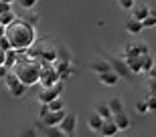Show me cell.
I'll list each match as a JSON object with an SVG mask.
<instances>
[{
	"label": "cell",
	"mask_w": 156,
	"mask_h": 137,
	"mask_svg": "<svg viewBox=\"0 0 156 137\" xmlns=\"http://www.w3.org/2000/svg\"><path fill=\"white\" fill-rule=\"evenodd\" d=\"M6 36H8V40H10L12 48L24 51V48L33 46L35 40H37L35 24L29 22V20H23V18H16L14 22H10L8 26H6Z\"/></svg>",
	"instance_id": "cell-1"
},
{
	"label": "cell",
	"mask_w": 156,
	"mask_h": 137,
	"mask_svg": "<svg viewBox=\"0 0 156 137\" xmlns=\"http://www.w3.org/2000/svg\"><path fill=\"white\" fill-rule=\"evenodd\" d=\"M41 68H43V63H41L39 58H30L24 55V58L20 57L18 58V63L12 67V71L16 73V77L23 81L24 85H35L39 83V77H41Z\"/></svg>",
	"instance_id": "cell-2"
},
{
	"label": "cell",
	"mask_w": 156,
	"mask_h": 137,
	"mask_svg": "<svg viewBox=\"0 0 156 137\" xmlns=\"http://www.w3.org/2000/svg\"><path fill=\"white\" fill-rule=\"evenodd\" d=\"M61 81V75H59L57 67L51 63H43V68H41V77H39V83L41 87H51L55 83Z\"/></svg>",
	"instance_id": "cell-3"
},
{
	"label": "cell",
	"mask_w": 156,
	"mask_h": 137,
	"mask_svg": "<svg viewBox=\"0 0 156 137\" xmlns=\"http://www.w3.org/2000/svg\"><path fill=\"white\" fill-rule=\"evenodd\" d=\"M4 83H6V89H8V93H10L12 97H23L24 93L29 91V85H24L23 81L16 77V73H14V71H10V73L6 75Z\"/></svg>",
	"instance_id": "cell-4"
},
{
	"label": "cell",
	"mask_w": 156,
	"mask_h": 137,
	"mask_svg": "<svg viewBox=\"0 0 156 137\" xmlns=\"http://www.w3.org/2000/svg\"><path fill=\"white\" fill-rule=\"evenodd\" d=\"M63 93V81H59L51 87H41V93H39V103H51L53 99L61 97Z\"/></svg>",
	"instance_id": "cell-5"
},
{
	"label": "cell",
	"mask_w": 156,
	"mask_h": 137,
	"mask_svg": "<svg viewBox=\"0 0 156 137\" xmlns=\"http://www.w3.org/2000/svg\"><path fill=\"white\" fill-rule=\"evenodd\" d=\"M59 129L63 135H75V129H77V115L75 113H67L63 117V121L59 123Z\"/></svg>",
	"instance_id": "cell-6"
},
{
	"label": "cell",
	"mask_w": 156,
	"mask_h": 137,
	"mask_svg": "<svg viewBox=\"0 0 156 137\" xmlns=\"http://www.w3.org/2000/svg\"><path fill=\"white\" fill-rule=\"evenodd\" d=\"M65 115H67L65 109H61V111H49L45 117H41V123H43L45 127H59V123L63 121Z\"/></svg>",
	"instance_id": "cell-7"
},
{
	"label": "cell",
	"mask_w": 156,
	"mask_h": 137,
	"mask_svg": "<svg viewBox=\"0 0 156 137\" xmlns=\"http://www.w3.org/2000/svg\"><path fill=\"white\" fill-rule=\"evenodd\" d=\"M142 55H148V45L144 42H132L122 52V57H142Z\"/></svg>",
	"instance_id": "cell-8"
},
{
	"label": "cell",
	"mask_w": 156,
	"mask_h": 137,
	"mask_svg": "<svg viewBox=\"0 0 156 137\" xmlns=\"http://www.w3.org/2000/svg\"><path fill=\"white\" fill-rule=\"evenodd\" d=\"M39 61H41V63H51V65H55L59 61V51L55 48V46H43V48H41Z\"/></svg>",
	"instance_id": "cell-9"
},
{
	"label": "cell",
	"mask_w": 156,
	"mask_h": 137,
	"mask_svg": "<svg viewBox=\"0 0 156 137\" xmlns=\"http://www.w3.org/2000/svg\"><path fill=\"white\" fill-rule=\"evenodd\" d=\"M120 133V127L116 125V121H114V117H110V119H104V125H101V129H99V135L104 137H114Z\"/></svg>",
	"instance_id": "cell-10"
},
{
	"label": "cell",
	"mask_w": 156,
	"mask_h": 137,
	"mask_svg": "<svg viewBox=\"0 0 156 137\" xmlns=\"http://www.w3.org/2000/svg\"><path fill=\"white\" fill-rule=\"evenodd\" d=\"M99 83L105 87H116L118 85V81H120V75L114 71V68H110V71H105V73H99Z\"/></svg>",
	"instance_id": "cell-11"
},
{
	"label": "cell",
	"mask_w": 156,
	"mask_h": 137,
	"mask_svg": "<svg viewBox=\"0 0 156 137\" xmlns=\"http://www.w3.org/2000/svg\"><path fill=\"white\" fill-rule=\"evenodd\" d=\"M124 63H126V67L130 68L132 75L144 73V71H142V57H124Z\"/></svg>",
	"instance_id": "cell-12"
},
{
	"label": "cell",
	"mask_w": 156,
	"mask_h": 137,
	"mask_svg": "<svg viewBox=\"0 0 156 137\" xmlns=\"http://www.w3.org/2000/svg\"><path fill=\"white\" fill-rule=\"evenodd\" d=\"M124 28H126L128 34H140L142 30H144V24H142V20L130 16V18L126 20V24H124Z\"/></svg>",
	"instance_id": "cell-13"
},
{
	"label": "cell",
	"mask_w": 156,
	"mask_h": 137,
	"mask_svg": "<svg viewBox=\"0 0 156 137\" xmlns=\"http://www.w3.org/2000/svg\"><path fill=\"white\" fill-rule=\"evenodd\" d=\"M55 67H57V71H59V75H61V81H63V83L73 75V67H71V63L67 61V58H65V61H57Z\"/></svg>",
	"instance_id": "cell-14"
},
{
	"label": "cell",
	"mask_w": 156,
	"mask_h": 137,
	"mask_svg": "<svg viewBox=\"0 0 156 137\" xmlns=\"http://www.w3.org/2000/svg\"><path fill=\"white\" fill-rule=\"evenodd\" d=\"M101 125H104V117H101L98 111H93V113L87 117V127H89L91 131H98V133H99Z\"/></svg>",
	"instance_id": "cell-15"
},
{
	"label": "cell",
	"mask_w": 156,
	"mask_h": 137,
	"mask_svg": "<svg viewBox=\"0 0 156 137\" xmlns=\"http://www.w3.org/2000/svg\"><path fill=\"white\" fill-rule=\"evenodd\" d=\"M132 16L134 18H138V20H144L146 16H148V14H150V8H148V6L146 4H142V2H136V4L132 6Z\"/></svg>",
	"instance_id": "cell-16"
},
{
	"label": "cell",
	"mask_w": 156,
	"mask_h": 137,
	"mask_svg": "<svg viewBox=\"0 0 156 137\" xmlns=\"http://www.w3.org/2000/svg\"><path fill=\"white\" fill-rule=\"evenodd\" d=\"M114 121H116V125L120 127V131H126L128 127H130V117H128L124 111H118V113H114Z\"/></svg>",
	"instance_id": "cell-17"
},
{
	"label": "cell",
	"mask_w": 156,
	"mask_h": 137,
	"mask_svg": "<svg viewBox=\"0 0 156 137\" xmlns=\"http://www.w3.org/2000/svg\"><path fill=\"white\" fill-rule=\"evenodd\" d=\"M18 58H20L18 51H16V48H10V51H6V61H4V65L12 71V67L18 63Z\"/></svg>",
	"instance_id": "cell-18"
},
{
	"label": "cell",
	"mask_w": 156,
	"mask_h": 137,
	"mask_svg": "<svg viewBox=\"0 0 156 137\" xmlns=\"http://www.w3.org/2000/svg\"><path fill=\"white\" fill-rule=\"evenodd\" d=\"M95 111H98L104 119H110V117H114V111L110 109V103H98L95 105Z\"/></svg>",
	"instance_id": "cell-19"
},
{
	"label": "cell",
	"mask_w": 156,
	"mask_h": 137,
	"mask_svg": "<svg viewBox=\"0 0 156 137\" xmlns=\"http://www.w3.org/2000/svg\"><path fill=\"white\" fill-rule=\"evenodd\" d=\"M89 68H91V71H95V73H105V71H110V68H112V63H110V61H95V63H91V67H89Z\"/></svg>",
	"instance_id": "cell-20"
},
{
	"label": "cell",
	"mask_w": 156,
	"mask_h": 137,
	"mask_svg": "<svg viewBox=\"0 0 156 137\" xmlns=\"http://www.w3.org/2000/svg\"><path fill=\"white\" fill-rule=\"evenodd\" d=\"M112 68H114V71H116L118 75H124V77H128V75H130V68L126 67V63H124V61H112Z\"/></svg>",
	"instance_id": "cell-21"
},
{
	"label": "cell",
	"mask_w": 156,
	"mask_h": 137,
	"mask_svg": "<svg viewBox=\"0 0 156 137\" xmlns=\"http://www.w3.org/2000/svg\"><path fill=\"white\" fill-rule=\"evenodd\" d=\"M16 14H14V12L12 10H8V12H2V14H0V24H4V26H8V24L10 22H14V20H16Z\"/></svg>",
	"instance_id": "cell-22"
},
{
	"label": "cell",
	"mask_w": 156,
	"mask_h": 137,
	"mask_svg": "<svg viewBox=\"0 0 156 137\" xmlns=\"http://www.w3.org/2000/svg\"><path fill=\"white\" fill-rule=\"evenodd\" d=\"M152 67H154V58L150 57V52H148V55H142V71L148 73Z\"/></svg>",
	"instance_id": "cell-23"
},
{
	"label": "cell",
	"mask_w": 156,
	"mask_h": 137,
	"mask_svg": "<svg viewBox=\"0 0 156 137\" xmlns=\"http://www.w3.org/2000/svg\"><path fill=\"white\" fill-rule=\"evenodd\" d=\"M49 109H51V111H61V109H65V105H63V99H61V97L53 99V101L49 103Z\"/></svg>",
	"instance_id": "cell-24"
},
{
	"label": "cell",
	"mask_w": 156,
	"mask_h": 137,
	"mask_svg": "<svg viewBox=\"0 0 156 137\" xmlns=\"http://www.w3.org/2000/svg\"><path fill=\"white\" fill-rule=\"evenodd\" d=\"M110 109L114 111V113L124 111V103H122V99H110Z\"/></svg>",
	"instance_id": "cell-25"
},
{
	"label": "cell",
	"mask_w": 156,
	"mask_h": 137,
	"mask_svg": "<svg viewBox=\"0 0 156 137\" xmlns=\"http://www.w3.org/2000/svg\"><path fill=\"white\" fill-rule=\"evenodd\" d=\"M136 111H138L140 115H148V113H150V109H148V103H146V99H144V101H138V103H136Z\"/></svg>",
	"instance_id": "cell-26"
},
{
	"label": "cell",
	"mask_w": 156,
	"mask_h": 137,
	"mask_svg": "<svg viewBox=\"0 0 156 137\" xmlns=\"http://www.w3.org/2000/svg\"><path fill=\"white\" fill-rule=\"evenodd\" d=\"M146 103H148V109H150V113L152 111H156V93H148V97H146Z\"/></svg>",
	"instance_id": "cell-27"
},
{
	"label": "cell",
	"mask_w": 156,
	"mask_h": 137,
	"mask_svg": "<svg viewBox=\"0 0 156 137\" xmlns=\"http://www.w3.org/2000/svg\"><path fill=\"white\" fill-rule=\"evenodd\" d=\"M16 2L23 6L24 10H33V8L37 6V2H39V0H16Z\"/></svg>",
	"instance_id": "cell-28"
},
{
	"label": "cell",
	"mask_w": 156,
	"mask_h": 137,
	"mask_svg": "<svg viewBox=\"0 0 156 137\" xmlns=\"http://www.w3.org/2000/svg\"><path fill=\"white\" fill-rule=\"evenodd\" d=\"M142 24H144V28H154L156 26V16L154 14H148V16L142 20Z\"/></svg>",
	"instance_id": "cell-29"
},
{
	"label": "cell",
	"mask_w": 156,
	"mask_h": 137,
	"mask_svg": "<svg viewBox=\"0 0 156 137\" xmlns=\"http://www.w3.org/2000/svg\"><path fill=\"white\" fill-rule=\"evenodd\" d=\"M118 6L120 8H124V10H132V6L136 4V0H116Z\"/></svg>",
	"instance_id": "cell-30"
},
{
	"label": "cell",
	"mask_w": 156,
	"mask_h": 137,
	"mask_svg": "<svg viewBox=\"0 0 156 137\" xmlns=\"http://www.w3.org/2000/svg\"><path fill=\"white\" fill-rule=\"evenodd\" d=\"M0 48H2V51H10L12 48V45H10V40H8V36H0Z\"/></svg>",
	"instance_id": "cell-31"
},
{
	"label": "cell",
	"mask_w": 156,
	"mask_h": 137,
	"mask_svg": "<svg viewBox=\"0 0 156 137\" xmlns=\"http://www.w3.org/2000/svg\"><path fill=\"white\" fill-rule=\"evenodd\" d=\"M51 109H49V103H39V117H45Z\"/></svg>",
	"instance_id": "cell-32"
},
{
	"label": "cell",
	"mask_w": 156,
	"mask_h": 137,
	"mask_svg": "<svg viewBox=\"0 0 156 137\" xmlns=\"http://www.w3.org/2000/svg\"><path fill=\"white\" fill-rule=\"evenodd\" d=\"M8 73H10V68L6 67V65H0V81H4Z\"/></svg>",
	"instance_id": "cell-33"
},
{
	"label": "cell",
	"mask_w": 156,
	"mask_h": 137,
	"mask_svg": "<svg viewBox=\"0 0 156 137\" xmlns=\"http://www.w3.org/2000/svg\"><path fill=\"white\" fill-rule=\"evenodd\" d=\"M148 91L156 93V77H150V81H148Z\"/></svg>",
	"instance_id": "cell-34"
},
{
	"label": "cell",
	"mask_w": 156,
	"mask_h": 137,
	"mask_svg": "<svg viewBox=\"0 0 156 137\" xmlns=\"http://www.w3.org/2000/svg\"><path fill=\"white\" fill-rule=\"evenodd\" d=\"M4 61H6V51L0 48V65H4Z\"/></svg>",
	"instance_id": "cell-35"
},
{
	"label": "cell",
	"mask_w": 156,
	"mask_h": 137,
	"mask_svg": "<svg viewBox=\"0 0 156 137\" xmlns=\"http://www.w3.org/2000/svg\"><path fill=\"white\" fill-rule=\"evenodd\" d=\"M37 20H39V14H33V16H30V18H29V22H33V24H35V22H37Z\"/></svg>",
	"instance_id": "cell-36"
},
{
	"label": "cell",
	"mask_w": 156,
	"mask_h": 137,
	"mask_svg": "<svg viewBox=\"0 0 156 137\" xmlns=\"http://www.w3.org/2000/svg\"><path fill=\"white\" fill-rule=\"evenodd\" d=\"M148 75H150V77H156V65L150 68V71H148Z\"/></svg>",
	"instance_id": "cell-37"
},
{
	"label": "cell",
	"mask_w": 156,
	"mask_h": 137,
	"mask_svg": "<svg viewBox=\"0 0 156 137\" xmlns=\"http://www.w3.org/2000/svg\"><path fill=\"white\" fill-rule=\"evenodd\" d=\"M4 34H6V26H4V24H0V36H4Z\"/></svg>",
	"instance_id": "cell-38"
},
{
	"label": "cell",
	"mask_w": 156,
	"mask_h": 137,
	"mask_svg": "<svg viewBox=\"0 0 156 137\" xmlns=\"http://www.w3.org/2000/svg\"><path fill=\"white\" fill-rule=\"evenodd\" d=\"M150 14H154V16H156V8H150Z\"/></svg>",
	"instance_id": "cell-39"
},
{
	"label": "cell",
	"mask_w": 156,
	"mask_h": 137,
	"mask_svg": "<svg viewBox=\"0 0 156 137\" xmlns=\"http://www.w3.org/2000/svg\"><path fill=\"white\" fill-rule=\"evenodd\" d=\"M4 2H10V4H12V2H16V0H4Z\"/></svg>",
	"instance_id": "cell-40"
}]
</instances>
